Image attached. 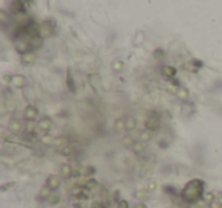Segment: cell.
<instances>
[{"label":"cell","mask_w":222,"mask_h":208,"mask_svg":"<svg viewBox=\"0 0 222 208\" xmlns=\"http://www.w3.org/2000/svg\"><path fill=\"white\" fill-rule=\"evenodd\" d=\"M70 194H72V198H75L76 200H81V202H85V200L91 199V190L85 189L82 185H76L75 189H72Z\"/></svg>","instance_id":"cell-1"},{"label":"cell","mask_w":222,"mask_h":208,"mask_svg":"<svg viewBox=\"0 0 222 208\" xmlns=\"http://www.w3.org/2000/svg\"><path fill=\"white\" fill-rule=\"evenodd\" d=\"M46 185H47L52 191H55V190L59 189V185H61V179H59V176H56V175H50V176H47V179H46Z\"/></svg>","instance_id":"cell-2"},{"label":"cell","mask_w":222,"mask_h":208,"mask_svg":"<svg viewBox=\"0 0 222 208\" xmlns=\"http://www.w3.org/2000/svg\"><path fill=\"white\" fill-rule=\"evenodd\" d=\"M59 170H61V175L64 178H70L73 175V167L69 164V163H64L61 164V167H59Z\"/></svg>","instance_id":"cell-3"},{"label":"cell","mask_w":222,"mask_h":208,"mask_svg":"<svg viewBox=\"0 0 222 208\" xmlns=\"http://www.w3.org/2000/svg\"><path fill=\"white\" fill-rule=\"evenodd\" d=\"M95 172L96 169L93 166H85L82 170H81V175H82L85 179H88V178H93V175H95Z\"/></svg>","instance_id":"cell-4"},{"label":"cell","mask_w":222,"mask_h":208,"mask_svg":"<svg viewBox=\"0 0 222 208\" xmlns=\"http://www.w3.org/2000/svg\"><path fill=\"white\" fill-rule=\"evenodd\" d=\"M37 114L38 111L33 108V106H28V108L24 110V117L28 119V120H33V119H37Z\"/></svg>","instance_id":"cell-5"},{"label":"cell","mask_w":222,"mask_h":208,"mask_svg":"<svg viewBox=\"0 0 222 208\" xmlns=\"http://www.w3.org/2000/svg\"><path fill=\"white\" fill-rule=\"evenodd\" d=\"M97 185H99V182L95 178H88V179L84 181V187H85V189H88V190H95Z\"/></svg>","instance_id":"cell-6"},{"label":"cell","mask_w":222,"mask_h":208,"mask_svg":"<svg viewBox=\"0 0 222 208\" xmlns=\"http://www.w3.org/2000/svg\"><path fill=\"white\" fill-rule=\"evenodd\" d=\"M52 196V190L49 189V187L47 185H43V189L41 190H40V198H41V199H46V200H47L49 198Z\"/></svg>","instance_id":"cell-7"},{"label":"cell","mask_w":222,"mask_h":208,"mask_svg":"<svg viewBox=\"0 0 222 208\" xmlns=\"http://www.w3.org/2000/svg\"><path fill=\"white\" fill-rule=\"evenodd\" d=\"M204 202L208 204V205H212L213 202H216V193H213V191H208L204 194Z\"/></svg>","instance_id":"cell-8"},{"label":"cell","mask_w":222,"mask_h":208,"mask_svg":"<svg viewBox=\"0 0 222 208\" xmlns=\"http://www.w3.org/2000/svg\"><path fill=\"white\" fill-rule=\"evenodd\" d=\"M59 202H61V196H58V194H52V196L47 199V204L50 207H56Z\"/></svg>","instance_id":"cell-9"},{"label":"cell","mask_w":222,"mask_h":208,"mask_svg":"<svg viewBox=\"0 0 222 208\" xmlns=\"http://www.w3.org/2000/svg\"><path fill=\"white\" fill-rule=\"evenodd\" d=\"M73 153H75V147H72V146H65L61 149V155H64V157H70Z\"/></svg>","instance_id":"cell-10"},{"label":"cell","mask_w":222,"mask_h":208,"mask_svg":"<svg viewBox=\"0 0 222 208\" xmlns=\"http://www.w3.org/2000/svg\"><path fill=\"white\" fill-rule=\"evenodd\" d=\"M38 126H40V129H41V131H49L50 129V120L43 119L41 122L38 123Z\"/></svg>","instance_id":"cell-11"},{"label":"cell","mask_w":222,"mask_h":208,"mask_svg":"<svg viewBox=\"0 0 222 208\" xmlns=\"http://www.w3.org/2000/svg\"><path fill=\"white\" fill-rule=\"evenodd\" d=\"M146 128H148V129H151V131L157 129V128H158V122H157L155 119H149V120L146 122Z\"/></svg>","instance_id":"cell-12"},{"label":"cell","mask_w":222,"mask_h":208,"mask_svg":"<svg viewBox=\"0 0 222 208\" xmlns=\"http://www.w3.org/2000/svg\"><path fill=\"white\" fill-rule=\"evenodd\" d=\"M131 149L136 152V153H140V152H143L145 147H143V143H132L131 144Z\"/></svg>","instance_id":"cell-13"},{"label":"cell","mask_w":222,"mask_h":208,"mask_svg":"<svg viewBox=\"0 0 222 208\" xmlns=\"http://www.w3.org/2000/svg\"><path fill=\"white\" fill-rule=\"evenodd\" d=\"M33 61H35V56L31 55V53H29V55H24V56H23V62L28 64V65H31Z\"/></svg>","instance_id":"cell-14"},{"label":"cell","mask_w":222,"mask_h":208,"mask_svg":"<svg viewBox=\"0 0 222 208\" xmlns=\"http://www.w3.org/2000/svg\"><path fill=\"white\" fill-rule=\"evenodd\" d=\"M20 129H22V125H20V122H17V120H14V122L11 123V131H14V132H18Z\"/></svg>","instance_id":"cell-15"},{"label":"cell","mask_w":222,"mask_h":208,"mask_svg":"<svg viewBox=\"0 0 222 208\" xmlns=\"http://www.w3.org/2000/svg\"><path fill=\"white\" fill-rule=\"evenodd\" d=\"M146 190H148V191H155V190H157V182H155V181H151V182H148Z\"/></svg>","instance_id":"cell-16"},{"label":"cell","mask_w":222,"mask_h":208,"mask_svg":"<svg viewBox=\"0 0 222 208\" xmlns=\"http://www.w3.org/2000/svg\"><path fill=\"white\" fill-rule=\"evenodd\" d=\"M134 128H136V120L128 119V120H126V129L131 131V129H134Z\"/></svg>","instance_id":"cell-17"},{"label":"cell","mask_w":222,"mask_h":208,"mask_svg":"<svg viewBox=\"0 0 222 208\" xmlns=\"http://www.w3.org/2000/svg\"><path fill=\"white\" fill-rule=\"evenodd\" d=\"M123 128H126V122H125V120H117V122H116V129L120 131Z\"/></svg>","instance_id":"cell-18"},{"label":"cell","mask_w":222,"mask_h":208,"mask_svg":"<svg viewBox=\"0 0 222 208\" xmlns=\"http://www.w3.org/2000/svg\"><path fill=\"white\" fill-rule=\"evenodd\" d=\"M136 194H137L138 199H145V198L148 196V190H146V189H145V190H138Z\"/></svg>","instance_id":"cell-19"},{"label":"cell","mask_w":222,"mask_h":208,"mask_svg":"<svg viewBox=\"0 0 222 208\" xmlns=\"http://www.w3.org/2000/svg\"><path fill=\"white\" fill-rule=\"evenodd\" d=\"M41 141H43L44 144H52V143H53V138H52L50 135H44V137L41 138Z\"/></svg>","instance_id":"cell-20"},{"label":"cell","mask_w":222,"mask_h":208,"mask_svg":"<svg viewBox=\"0 0 222 208\" xmlns=\"http://www.w3.org/2000/svg\"><path fill=\"white\" fill-rule=\"evenodd\" d=\"M117 208H129V204L126 200H119L117 202Z\"/></svg>","instance_id":"cell-21"},{"label":"cell","mask_w":222,"mask_h":208,"mask_svg":"<svg viewBox=\"0 0 222 208\" xmlns=\"http://www.w3.org/2000/svg\"><path fill=\"white\" fill-rule=\"evenodd\" d=\"M73 208H85V202L76 200V202H73Z\"/></svg>","instance_id":"cell-22"},{"label":"cell","mask_w":222,"mask_h":208,"mask_svg":"<svg viewBox=\"0 0 222 208\" xmlns=\"http://www.w3.org/2000/svg\"><path fill=\"white\" fill-rule=\"evenodd\" d=\"M11 187H14V182H8V184H5V185L2 187V189H0V191H2V193H5L8 189H11Z\"/></svg>","instance_id":"cell-23"},{"label":"cell","mask_w":222,"mask_h":208,"mask_svg":"<svg viewBox=\"0 0 222 208\" xmlns=\"http://www.w3.org/2000/svg\"><path fill=\"white\" fill-rule=\"evenodd\" d=\"M24 84V79L23 78H15V80H14V85H17V87H22Z\"/></svg>","instance_id":"cell-24"},{"label":"cell","mask_w":222,"mask_h":208,"mask_svg":"<svg viewBox=\"0 0 222 208\" xmlns=\"http://www.w3.org/2000/svg\"><path fill=\"white\" fill-rule=\"evenodd\" d=\"M119 196H120V191H119V190H116V191L113 193V200H116V202H119V200H120V198H119Z\"/></svg>","instance_id":"cell-25"},{"label":"cell","mask_w":222,"mask_h":208,"mask_svg":"<svg viewBox=\"0 0 222 208\" xmlns=\"http://www.w3.org/2000/svg\"><path fill=\"white\" fill-rule=\"evenodd\" d=\"M55 144H56V146H65V144H67V141H65L64 138H61V140H56V141H55Z\"/></svg>","instance_id":"cell-26"},{"label":"cell","mask_w":222,"mask_h":208,"mask_svg":"<svg viewBox=\"0 0 222 208\" xmlns=\"http://www.w3.org/2000/svg\"><path fill=\"white\" fill-rule=\"evenodd\" d=\"M216 202L222 205V191H219V193H216Z\"/></svg>","instance_id":"cell-27"},{"label":"cell","mask_w":222,"mask_h":208,"mask_svg":"<svg viewBox=\"0 0 222 208\" xmlns=\"http://www.w3.org/2000/svg\"><path fill=\"white\" fill-rule=\"evenodd\" d=\"M149 138H151L149 132H143V134H142V140H146V141H148V140H149Z\"/></svg>","instance_id":"cell-28"},{"label":"cell","mask_w":222,"mask_h":208,"mask_svg":"<svg viewBox=\"0 0 222 208\" xmlns=\"http://www.w3.org/2000/svg\"><path fill=\"white\" fill-rule=\"evenodd\" d=\"M178 94H180V97H187V91L186 90H181Z\"/></svg>","instance_id":"cell-29"},{"label":"cell","mask_w":222,"mask_h":208,"mask_svg":"<svg viewBox=\"0 0 222 208\" xmlns=\"http://www.w3.org/2000/svg\"><path fill=\"white\" fill-rule=\"evenodd\" d=\"M122 69V64L120 62H114V70H120Z\"/></svg>","instance_id":"cell-30"},{"label":"cell","mask_w":222,"mask_h":208,"mask_svg":"<svg viewBox=\"0 0 222 208\" xmlns=\"http://www.w3.org/2000/svg\"><path fill=\"white\" fill-rule=\"evenodd\" d=\"M134 208H148V207H146L145 204H137V205L134 207Z\"/></svg>","instance_id":"cell-31"},{"label":"cell","mask_w":222,"mask_h":208,"mask_svg":"<svg viewBox=\"0 0 222 208\" xmlns=\"http://www.w3.org/2000/svg\"><path fill=\"white\" fill-rule=\"evenodd\" d=\"M131 143V138H125V144H129Z\"/></svg>","instance_id":"cell-32"}]
</instances>
